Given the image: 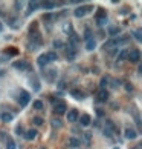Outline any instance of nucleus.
I'll return each instance as SVG.
<instances>
[{"label": "nucleus", "mask_w": 142, "mask_h": 149, "mask_svg": "<svg viewBox=\"0 0 142 149\" xmlns=\"http://www.w3.org/2000/svg\"><path fill=\"white\" fill-rule=\"evenodd\" d=\"M93 11V6L92 5H86V6H80V8H76L75 9V17H84V15L87 14V12H92Z\"/></svg>", "instance_id": "f257e3e1"}, {"label": "nucleus", "mask_w": 142, "mask_h": 149, "mask_svg": "<svg viewBox=\"0 0 142 149\" xmlns=\"http://www.w3.org/2000/svg\"><path fill=\"white\" fill-rule=\"evenodd\" d=\"M12 66H14L15 69H19V71H29V69H31V65H29L28 62H25V60H17V62H14Z\"/></svg>", "instance_id": "f03ea898"}, {"label": "nucleus", "mask_w": 142, "mask_h": 149, "mask_svg": "<svg viewBox=\"0 0 142 149\" xmlns=\"http://www.w3.org/2000/svg\"><path fill=\"white\" fill-rule=\"evenodd\" d=\"M66 108H67V105H66V102H63V100H57V103L54 105V109H55V112L58 115L66 112Z\"/></svg>", "instance_id": "7ed1b4c3"}, {"label": "nucleus", "mask_w": 142, "mask_h": 149, "mask_svg": "<svg viewBox=\"0 0 142 149\" xmlns=\"http://www.w3.org/2000/svg\"><path fill=\"white\" fill-rule=\"evenodd\" d=\"M128 60L130 62H133V63H138L139 60H141V52H139V49H132L128 52Z\"/></svg>", "instance_id": "20e7f679"}, {"label": "nucleus", "mask_w": 142, "mask_h": 149, "mask_svg": "<svg viewBox=\"0 0 142 149\" xmlns=\"http://www.w3.org/2000/svg\"><path fill=\"white\" fill-rule=\"evenodd\" d=\"M29 100H31L29 92H26V91H21V92H20V97H19V103H20V106H26V105L29 103Z\"/></svg>", "instance_id": "39448f33"}, {"label": "nucleus", "mask_w": 142, "mask_h": 149, "mask_svg": "<svg viewBox=\"0 0 142 149\" xmlns=\"http://www.w3.org/2000/svg\"><path fill=\"white\" fill-rule=\"evenodd\" d=\"M108 100V92L106 91V89H101L99 92L96 94V102H99V103H104Z\"/></svg>", "instance_id": "423d86ee"}, {"label": "nucleus", "mask_w": 142, "mask_h": 149, "mask_svg": "<svg viewBox=\"0 0 142 149\" xmlns=\"http://www.w3.org/2000/svg\"><path fill=\"white\" fill-rule=\"evenodd\" d=\"M124 135H125V138H128V140H134V138L138 137V132H136L133 128H125Z\"/></svg>", "instance_id": "0eeeda50"}, {"label": "nucleus", "mask_w": 142, "mask_h": 149, "mask_svg": "<svg viewBox=\"0 0 142 149\" xmlns=\"http://www.w3.org/2000/svg\"><path fill=\"white\" fill-rule=\"evenodd\" d=\"M57 76H58V74H57V69H49V71L46 72V80L51 82V83H54V82L57 80Z\"/></svg>", "instance_id": "6e6552de"}, {"label": "nucleus", "mask_w": 142, "mask_h": 149, "mask_svg": "<svg viewBox=\"0 0 142 149\" xmlns=\"http://www.w3.org/2000/svg\"><path fill=\"white\" fill-rule=\"evenodd\" d=\"M78 119H80V114H78V111H76V109H70L67 112V120L69 121H76Z\"/></svg>", "instance_id": "1a4fd4ad"}, {"label": "nucleus", "mask_w": 142, "mask_h": 149, "mask_svg": "<svg viewBox=\"0 0 142 149\" xmlns=\"http://www.w3.org/2000/svg\"><path fill=\"white\" fill-rule=\"evenodd\" d=\"M14 115L11 112H0V120L5 121V123H9V121H12Z\"/></svg>", "instance_id": "9d476101"}, {"label": "nucleus", "mask_w": 142, "mask_h": 149, "mask_svg": "<svg viewBox=\"0 0 142 149\" xmlns=\"http://www.w3.org/2000/svg\"><path fill=\"white\" fill-rule=\"evenodd\" d=\"M78 42H80V37L76 35L75 33H72V34L69 35V46H72V48H75V45L78 43Z\"/></svg>", "instance_id": "9b49d317"}, {"label": "nucleus", "mask_w": 142, "mask_h": 149, "mask_svg": "<svg viewBox=\"0 0 142 149\" xmlns=\"http://www.w3.org/2000/svg\"><path fill=\"white\" fill-rule=\"evenodd\" d=\"M23 135H25L26 140H29V141H31V140H34V138L37 137V131H35V129H28Z\"/></svg>", "instance_id": "f8f14e48"}, {"label": "nucleus", "mask_w": 142, "mask_h": 149, "mask_svg": "<svg viewBox=\"0 0 142 149\" xmlns=\"http://www.w3.org/2000/svg\"><path fill=\"white\" fill-rule=\"evenodd\" d=\"M78 120H80L81 126H89L90 125V115L89 114H83V115H81V119H78Z\"/></svg>", "instance_id": "ddd939ff"}, {"label": "nucleus", "mask_w": 142, "mask_h": 149, "mask_svg": "<svg viewBox=\"0 0 142 149\" xmlns=\"http://www.w3.org/2000/svg\"><path fill=\"white\" fill-rule=\"evenodd\" d=\"M70 94H72L76 100H83V98L86 97L84 92H83V91H78V89H72V91H70Z\"/></svg>", "instance_id": "4468645a"}, {"label": "nucleus", "mask_w": 142, "mask_h": 149, "mask_svg": "<svg viewBox=\"0 0 142 149\" xmlns=\"http://www.w3.org/2000/svg\"><path fill=\"white\" fill-rule=\"evenodd\" d=\"M38 66H40V68H45L46 65H47V57H46V54H43V55H40V57H38Z\"/></svg>", "instance_id": "2eb2a0df"}, {"label": "nucleus", "mask_w": 142, "mask_h": 149, "mask_svg": "<svg viewBox=\"0 0 142 149\" xmlns=\"http://www.w3.org/2000/svg\"><path fill=\"white\" fill-rule=\"evenodd\" d=\"M86 48H87L89 51H93L95 48H96V42H95V39H89V40H87V42H86Z\"/></svg>", "instance_id": "dca6fc26"}, {"label": "nucleus", "mask_w": 142, "mask_h": 149, "mask_svg": "<svg viewBox=\"0 0 142 149\" xmlns=\"http://www.w3.org/2000/svg\"><path fill=\"white\" fill-rule=\"evenodd\" d=\"M106 129L107 131H115V132H116L118 129H116V126H115V123H113V121L112 120H106Z\"/></svg>", "instance_id": "f3484780"}, {"label": "nucleus", "mask_w": 142, "mask_h": 149, "mask_svg": "<svg viewBox=\"0 0 142 149\" xmlns=\"http://www.w3.org/2000/svg\"><path fill=\"white\" fill-rule=\"evenodd\" d=\"M69 145H70V148H78L81 145V141L78 140V138L72 137V138H69Z\"/></svg>", "instance_id": "a211bd4d"}, {"label": "nucleus", "mask_w": 142, "mask_h": 149, "mask_svg": "<svg viewBox=\"0 0 142 149\" xmlns=\"http://www.w3.org/2000/svg\"><path fill=\"white\" fill-rule=\"evenodd\" d=\"M76 55V51H75V48L72 46H69V51H67V60H73Z\"/></svg>", "instance_id": "6ab92c4d"}, {"label": "nucleus", "mask_w": 142, "mask_h": 149, "mask_svg": "<svg viewBox=\"0 0 142 149\" xmlns=\"http://www.w3.org/2000/svg\"><path fill=\"white\" fill-rule=\"evenodd\" d=\"M46 57H47V62L51 63V62H55L58 55H57V52H46Z\"/></svg>", "instance_id": "aec40b11"}, {"label": "nucleus", "mask_w": 142, "mask_h": 149, "mask_svg": "<svg viewBox=\"0 0 142 149\" xmlns=\"http://www.w3.org/2000/svg\"><path fill=\"white\" fill-rule=\"evenodd\" d=\"M41 6L45 8V9H54V8L57 6V3H54V2H43Z\"/></svg>", "instance_id": "412c9836"}, {"label": "nucleus", "mask_w": 142, "mask_h": 149, "mask_svg": "<svg viewBox=\"0 0 142 149\" xmlns=\"http://www.w3.org/2000/svg\"><path fill=\"white\" fill-rule=\"evenodd\" d=\"M119 31H121V29H119L118 26H112V28L108 29V34H110V35H116V34H119Z\"/></svg>", "instance_id": "4be33fe9"}, {"label": "nucleus", "mask_w": 142, "mask_h": 149, "mask_svg": "<svg viewBox=\"0 0 142 149\" xmlns=\"http://www.w3.org/2000/svg\"><path fill=\"white\" fill-rule=\"evenodd\" d=\"M34 109H37V111H40V109H43V102L41 100H37V102H34Z\"/></svg>", "instance_id": "5701e85b"}, {"label": "nucleus", "mask_w": 142, "mask_h": 149, "mask_svg": "<svg viewBox=\"0 0 142 149\" xmlns=\"http://www.w3.org/2000/svg\"><path fill=\"white\" fill-rule=\"evenodd\" d=\"M32 121H34V125H37V126H41L43 123H45L41 117H34V119H32Z\"/></svg>", "instance_id": "b1692460"}, {"label": "nucleus", "mask_w": 142, "mask_h": 149, "mask_svg": "<svg viewBox=\"0 0 142 149\" xmlns=\"http://www.w3.org/2000/svg\"><path fill=\"white\" fill-rule=\"evenodd\" d=\"M6 149H15V143L11 140L9 137H8V140H6Z\"/></svg>", "instance_id": "393cba45"}, {"label": "nucleus", "mask_w": 142, "mask_h": 149, "mask_svg": "<svg viewBox=\"0 0 142 149\" xmlns=\"http://www.w3.org/2000/svg\"><path fill=\"white\" fill-rule=\"evenodd\" d=\"M101 17H107V14H106V11L102 8H99L98 12H96V19H101Z\"/></svg>", "instance_id": "a878e982"}, {"label": "nucleus", "mask_w": 142, "mask_h": 149, "mask_svg": "<svg viewBox=\"0 0 142 149\" xmlns=\"http://www.w3.org/2000/svg\"><path fill=\"white\" fill-rule=\"evenodd\" d=\"M38 6H40V3H38V2H29V9H31V11H35Z\"/></svg>", "instance_id": "bb28decb"}, {"label": "nucleus", "mask_w": 142, "mask_h": 149, "mask_svg": "<svg viewBox=\"0 0 142 149\" xmlns=\"http://www.w3.org/2000/svg\"><path fill=\"white\" fill-rule=\"evenodd\" d=\"M96 23L99 26H104L107 23V17H101V19H96Z\"/></svg>", "instance_id": "cd10ccee"}, {"label": "nucleus", "mask_w": 142, "mask_h": 149, "mask_svg": "<svg viewBox=\"0 0 142 149\" xmlns=\"http://www.w3.org/2000/svg\"><path fill=\"white\" fill-rule=\"evenodd\" d=\"M127 55H128V51H121V52H119V58H118V60H125Z\"/></svg>", "instance_id": "c85d7f7f"}, {"label": "nucleus", "mask_w": 142, "mask_h": 149, "mask_svg": "<svg viewBox=\"0 0 142 149\" xmlns=\"http://www.w3.org/2000/svg\"><path fill=\"white\" fill-rule=\"evenodd\" d=\"M107 82H108V77H102V80H101V83H99V86H101V89H104V88H106V85H107Z\"/></svg>", "instance_id": "c756f323"}, {"label": "nucleus", "mask_w": 142, "mask_h": 149, "mask_svg": "<svg viewBox=\"0 0 142 149\" xmlns=\"http://www.w3.org/2000/svg\"><path fill=\"white\" fill-rule=\"evenodd\" d=\"M133 35H134V39L136 40H142V35H141V31H134V33H133Z\"/></svg>", "instance_id": "7c9ffc66"}, {"label": "nucleus", "mask_w": 142, "mask_h": 149, "mask_svg": "<svg viewBox=\"0 0 142 149\" xmlns=\"http://www.w3.org/2000/svg\"><path fill=\"white\" fill-rule=\"evenodd\" d=\"M84 37H86V40L92 39V33H90V29H86V33H84Z\"/></svg>", "instance_id": "2f4dec72"}, {"label": "nucleus", "mask_w": 142, "mask_h": 149, "mask_svg": "<svg viewBox=\"0 0 142 149\" xmlns=\"http://www.w3.org/2000/svg\"><path fill=\"white\" fill-rule=\"evenodd\" d=\"M15 131H17L19 135H23L25 134V132H23V126H17V129H15Z\"/></svg>", "instance_id": "473e14b6"}, {"label": "nucleus", "mask_w": 142, "mask_h": 149, "mask_svg": "<svg viewBox=\"0 0 142 149\" xmlns=\"http://www.w3.org/2000/svg\"><path fill=\"white\" fill-rule=\"evenodd\" d=\"M61 45H63V42H60V40L54 42V46H55V48H61Z\"/></svg>", "instance_id": "72a5a7b5"}, {"label": "nucleus", "mask_w": 142, "mask_h": 149, "mask_svg": "<svg viewBox=\"0 0 142 149\" xmlns=\"http://www.w3.org/2000/svg\"><path fill=\"white\" fill-rule=\"evenodd\" d=\"M43 20H52V15H51V14H46V15H43Z\"/></svg>", "instance_id": "f704fd0d"}, {"label": "nucleus", "mask_w": 142, "mask_h": 149, "mask_svg": "<svg viewBox=\"0 0 142 149\" xmlns=\"http://www.w3.org/2000/svg\"><path fill=\"white\" fill-rule=\"evenodd\" d=\"M96 114H98V115H99V117H102V115H104V111H102V109H99V108H98V109H96Z\"/></svg>", "instance_id": "c9c22d12"}, {"label": "nucleus", "mask_w": 142, "mask_h": 149, "mask_svg": "<svg viewBox=\"0 0 142 149\" xmlns=\"http://www.w3.org/2000/svg\"><path fill=\"white\" fill-rule=\"evenodd\" d=\"M104 135H107V137H112V132H110V131H107V129H104Z\"/></svg>", "instance_id": "e433bc0d"}, {"label": "nucleus", "mask_w": 142, "mask_h": 149, "mask_svg": "<svg viewBox=\"0 0 142 149\" xmlns=\"http://www.w3.org/2000/svg\"><path fill=\"white\" fill-rule=\"evenodd\" d=\"M2 31H3V25L0 23V33H2Z\"/></svg>", "instance_id": "4c0bfd02"}, {"label": "nucleus", "mask_w": 142, "mask_h": 149, "mask_svg": "<svg viewBox=\"0 0 142 149\" xmlns=\"http://www.w3.org/2000/svg\"><path fill=\"white\" fill-rule=\"evenodd\" d=\"M115 149H118V148H115Z\"/></svg>", "instance_id": "58836bf2"}]
</instances>
